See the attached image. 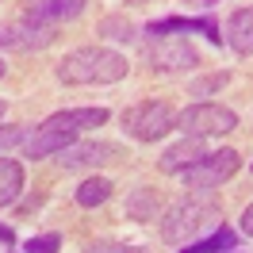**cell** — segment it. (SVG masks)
I'll use <instances>...</instances> for the list:
<instances>
[{
	"label": "cell",
	"mask_w": 253,
	"mask_h": 253,
	"mask_svg": "<svg viewBox=\"0 0 253 253\" xmlns=\"http://www.w3.org/2000/svg\"><path fill=\"white\" fill-rule=\"evenodd\" d=\"M126 58L115 54L108 46H81L69 50L62 62H58V81L62 84H115L126 77Z\"/></svg>",
	"instance_id": "cell-1"
},
{
	"label": "cell",
	"mask_w": 253,
	"mask_h": 253,
	"mask_svg": "<svg viewBox=\"0 0 253 253\" xmlns=\"http://www.w3.org/2000/svg\"><path fill=\"white\" fill-rule=\"evenodd\" d=\"M222 222L219 204L211 200H176L169 211H161V238L173 246H188L204 230H215Z\"/></svg>",
	"instance_id": "cell-2"
},
{
	"label": "cell",
	"mask_w": 253,
	"mask_h": 253,
	"mask_svg": "<svg viewBox=\"0 0 253 253\" xmlns=\"http://www.w3.org/2000/svg\"><path fill=\"white\" fill-rule=\"evenodd\" d=\"M123 130L134 142H158L169 130H176V111L165 100H142L123 111Z\"/></svg>",
	"instance_id": "cell-3"
},
{
	"label": "cell",
	"mask_w": 253,
	"mask_h": 253,
	"mask_svg": "<svg viewBox=\"0 0 253 253\" xmlns=\"http://www.w3.org/2000/svg\"><path fill=\"white\" fill-rule=\"evenodd\" d=\"M238 169H242V154L230 150V146H222V150H207L196 165H188L180 173V180L192 192H211V188H219V184H226Z\"/></svg>",
	"instance_id": "cell-4"
},
{
	"label": "cell",
	"mask_w": 253,
	"mask_h": 253,
	"mask_svg": "<svg viewBox=\"0 0 253 253\" xmlns=\"http://www.w3.org/2000/svg\"><path fill=\"white\" fill-rule=\"evenodd\" d=\"M238 126V115L226 104H211V100H196L184 111H176V130H184L192 138H215V134H230Z\"/></svg>",
	"instance_id": "cell-5"
},
{
	"label": "cell",
	"mask_w": 253,
	"mask_h": 253,
	"mask_svg": "<svg viewBox=\"0 0 253 253\" xmlns=\"http://www.w3.org/2000/svg\"><path fill=\"white\" fill-rule=\"evenodd\" d=\"M146 62H150L154 73H184V69H196V65H200V54H196V46H192L188 39L165 35V39H154Z\"/></svg>",
	"instance_id": "cell-6"
},
{
	"label": "cell",
	"mask_w": 253,
	"mask_h": 253,
	"mask_svg": "<svg viewBox=\"0 0 253 253\" xmlns=\"http://www.w3.org/2000/svg\"><path fill=\"white\" fill-rule=\"evenodd\" d=\"M54 27L46 23H35V19H16V23H0V50H12V54H31L54 42Z\"/></svg>",
	"instance_id": "cell-7"
},
{
	"label": "cell",
	"mask_w": 253,
	"mask_h": 253,
	"mask_svg": "<svg viewBox=\"0 0 253 253\" xmlns=\"http://www.w3.org/2000/svg\"><path fill=\"white\" fill-rule=\"evenodd\" d=\"M119 158H123L119 142H69L58 154V165L62 169H96V165H111Z\"/></svg>",
	"instance_id": "cell-8"
},
{
	"label": "cell",
	"mask_w": 253,
	"mask_h": 253,
	"mask_svg": "<svg viewBox=\"0 0 253 253\" xmlns=\"http://www.w3.org/2000/svg\"><path fill=\"white\" fill-rule=\"evenodd\" d=\"M111 119L108 108H65V111H54L50 119H42V130H62L69 138H77L84 130H92V126H104Z\"/></svg>",
	"instance_id": "cell-9"
},
{
	"label": "cell",
	"mask_w": 253,
	"mask_h": 253,
	"mask_svg": "<svg viewBox=\"0 0 253 253\" xmlns=\"http://www.w3.org/2000/svg\"><path fill=\"white\" fill-rule=\"evenodd\" d=\"M88 0H23V12L35 23H46V27H58L65 19H77L84 12Z\"/></svg>",
	"instance_id": "cell-10"
},
{
	"label": "cell",
	"mask_w": 253,
	"mask_h": 253,
	"mask_svg": "<svg viewBox=\"0 0 253 253\" xmlns=\"http://www.w3.org/2000/svg\"><path fill=\"white\" fill-rule=\"evenodd\" d=\"M204 154H207V138H192V134H184L180 142H173L158 158V169H161V173H184V169L196 165Z\"/></svg>",
	"instance_id": "cell-11"
},
{
	"label": "cell",
	"mask_w": 253,
	"mask_h": 253,
	"mask_svg": "<svg viewBox=\"0 0 253 253\" xmlns=\"http://www.w3.org/2000/svg\"><path fill=\"white\" fill-rule=\"evenodd\" d=\"M222 39L238 50V54H253V4L250 8H234L226 27H222Z\"/></svg>",
	"instance_id": "cell-12"
},
{
	"label": "cell",
	"mask_w": 253,
	"mask_h": 253,
	"mask_svg": "<svg viewBox=\"0 0 253 253\" xmlns=\"http://www.w3.org/2000/svg\"><path fill=\"white\" fill-rule=\"evenodd\" d=\"M126 215L134 222H150V219H161V196L158 188H134L126 196Z\"/></svg>",
	"instance_id": "cell-13"
},
{
	"label": "cell",
	"mask_w": 253,
	"mask_h": 253,
	"mask_svg": "<svg viewBox=\"0 0 253 253\" xmlns=\"http://www.w3.org/2000/svg\"><path fill=\"white\" fill-rule=\"evenodd\" d=\"M226 250H238V234L219 222L207 238H196V242H188L184 250H176V253H226Z\"/></svg>",
	"instance_id": "cell-14"
},
{
	"label": "cell",
	"mask_w": 253,
	"mask_h": 253,
	"mask_svg": "<svg viewBox=\"0 0 253 253\" xmlns=\"http://www.w3.org/2000/svg\"><path fill=\"white\" fill-rule=\"evenodd\" d=\"M19 196H23V165L0 158V207H12Z\"/></svg>",
	"instance_id": "cell-15"
},
{
	"label": "cell",
	"mask_w": 253,
	"mask_h": 253,
	"mask_svg": "<svg viewBox=\"0 0 253 253\" xmlns=\"http://www.w3.org/2000/svg\"><path fill=\"white\" fill-rule=\"evenodd\" d=\"M111 184L108 176H88V180H81V188H77V204L81 207H100V204H108L111 200Z\"/></svg>",
	"instance_id": "cell-16"
},
{
	"label": "cell",
	"mask_w": 253,
	"mask_h": 253,
	"mask_svg": "<svg viewBox=\"0 0 253 253\" xmlns=\"http://www.w3.org/2000/svg\"><path fill=\"white\" fill-rule=\"evenodd\" d=\"M100 35L104 39H111V42H134L138 35H134V27L126 23V16H108L104 23H100Z\"/></svg>",
	"instance_id": "cell-17"
},
{
	"label": "cell",
	"mask_w": 253,
	"mask_h": 253,
	"mask_svg": "<svg viewBox=\"0 0 253 253\" xmlns=\"http://www.w3.org/2000/svg\"><path fill=\"white\" fill-rule=\"evenodd\" d=\"M226 81H230L226 69H222V73H207V77H200V81H192V84H188V96H211V92H219Z\"/></svg>",
	"instance_id": "cell-18"
},
{
	"label": "cell",
	"mask_w": 253,
	"mask_h": 253,
	"mask_svg": "<svg viewBox=\"0 0 253 253\" xmlns=\"http://www.w3.org/2000/svg\"><path fill=\"white\" fill-rule=\"evenodd\" d=\"M27 126H19V123H0V154L4 150H12V146H23L27 142Z\"/></svg>",
	"instance_id": "cell-19"
},
{
	"label": "cell",
	"mask_w": 253,
	"mask_h": 253,
	"mask_svg": "<svg viewBox=\"0 0 253 253\" xmlns=\"http://www.w3.org/2000/svg\"><path fill=\"white\" fill-rule=\"evenodd\" d=\"M23 250L27 253H58L62 250V234H39V238H31Z\"/></svg>",
	"instance_id": "cell-20"
},
{
	"label": "cell",
	"mask_w": 253,
	"mask_h": 253,
	"mask_svg": "<svg viewBox=\"0 0 253 253\" xmlns=\"http://www.w3.org/2000/svg\"><path fill=\"white\" fill-rule=\"evenodd\" d=\"M84 253H150L142 246H123V242H92Z\"/></svg>",
	"instance_id": "cell-21"
},
{
	"label": "cell",
	"mask_w": 253,
	"mask_h": 253,
	"mask_svg": "<svg viewBox=\"0 0 253 253\" xmlns=\"http://www.w3.org/2000/svg\"><path fill=\"white\" fill-rule=\"evenodd\" d=\"M242 234H246V238H253V204L246 207V211H242Z\"/></svg>",
	"instance_id": "cell-22"
},
{
	"label": "cell",
	"mask_w": 253,
	"mask_h": 253,
	"mask_svg": "<svg viewBox=\"0 0 253 253\" xmlns=\"http://www.w3.org/2000/svg\"><path fill=\"white\" fill-rule=\"evenodd\" d=\"M219 4H226V0H184V8H219Z\"/></svg>",
	"instance_id": "cell-23"
},
{
	"label": "cell",
	"mask_w": 253,
	"mask_h": 253,
	"mask_svg": "<svg viewBox=\"0 0 253 253\" xmlns=\"http://www.w3.org/2000/svg\"><path fill=\"white\" fill-rule=\"evenodd\" d=\"M0 242H4V246H16V230H12V226H0Z\"/></svg>",
	"instance_id": "cell-24"
},
{
	"label": "cell",
	"mask_w": 253,
	"mask_h": 253,
	"mask_svg": "<svg viewBox=\"0 0 253 253\" xmlns=\"http://www.w3.org/2000/svg\"><path fill=\"white\" fill-rule=\"evenodd\" d=\"M0 119H4V100H0Z\"/></svg>",
	"instance_id": "cell-25"
},
{
	"label": "cell",
	"mask_w": 253,
	"mask_h": 253,
	"mask_svg": "<svg viewBox=\"0 0 253 253\" xmlns=\"http://www.w3.org/2000/svg\"><path fill=\"white\" fill-rule=\"evenodd\" d=\"M0 77H4V62H0Z\"/></svg>",
	"instance_id": "cell-26"
},
{
	"label": "cell",
	"mask_w": 253,
	"mask_h": 253,
	"mask_svg": "<svg viewBox=\"0 0 253 253\" xmlns=\"http://www.w3.org/2000/svg\"><path fill=\"white\" fill-rule=\"evenodd\" d=\"M226 253H238V250H226Z\"/></svg>",
	"instance_id": "cell-27"
},
{
	"label": "cell",
	"mask_w": 253,
	"mask_h": 253,
	"mask_svg": "<svg viewBox=\"0 0 253 253\" xmlns=\"http://www.w3.org/2000/svg\"><path fill=\"white\" fill-rule=\"evenodd\" d=\"M12 253H16V250H12Z\"/></svg>",
	"instance_id": "cell-28"
}]
</instances>
